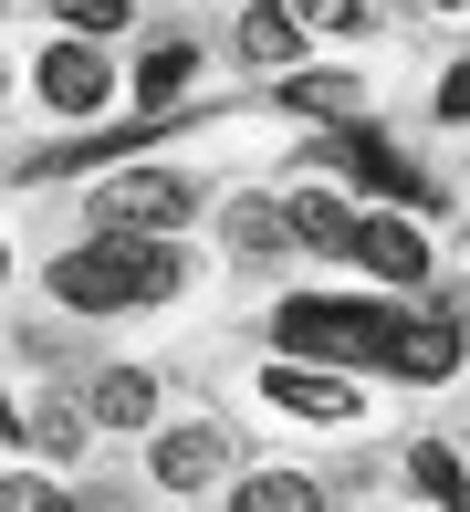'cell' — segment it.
<instances>
[{"label":"cell","instance_id":"cell-1","mask_svg":"<svg viewBox=\"0 0 470 512\" xmlns=\"http://www.w3.org/2000/svg\"><path fill=\"white\" fill-rule=\"evenodd\" d=\"M53 293L74 314H115V304H157V293H178V251H168V230H105V241H84V251H63L53 262Z\"/></svg>","mask_w":470,"mask_h":512},{"label":"cell","instance_id":"cell-2","mask_svg":"<svg viewBox=\"0 0 470 512\" xmlns=\"http://www.w3.org/2000/svg\"><path fill=\"white\" fill-rule=\"evenodd\" d=\"M272 335L293 345V356L397 366V335H408V314H387V304H324V293H303V304H282V314H272Z\"/></svg>","mask_w":470,"mask_h":512},{"label":"cell","instance_id":"cell-3","mask_svg":"<svg viewBox=\"0 0 470 512\" xmlns=\"http://www.w3.org/2000/svg\"><path fill=\"white\" fill-rule=\"evenodd\" d=\"M188 209H199V189L168 168H126V178H105V199H94V220L105 230H178Z\"/></svg>","mask_w":470,"mask_h":512},{"label":"cell","instance_id":"cell-4","mask_svg":"<svg viewBox=\"0 0 470 512\" xmlns=\"http://www.w3.org/2000/svg\"><path fill=\"white\" fill-rule=\"evenodd\" d=\"M42 95H53L63 115H94V105L115 95V74H105V53L74 32V42H53V53H42Z\"/></svg>","mask_w":470,"mask_h":512},{"label":"cell","instance_id":"cell-5","mask_svg":"<svg viewBox=\"0 0 470 512\" xmlns=\"http://www.w3.org/2000/svg\"><path fill=\"white\" fill-rule=\"evenodd\" d=\"M262 398H272V408H293V418H324V429H345V418H356V377H314V366H272V377H262Z\"/></svg>","mask_w":470,"mask_h":512},{"label":"cell","instance_id":"cell-6","mask_svg":"<svg viewBox=\"0 0 470 512\" xmlns=\"http://www.w3.org/2000/svg\"><path fill=\"white\" fill-rule=\"evenodd\" d=\"M345 251H356L376 283H429V241H418L408 220H356V241H345Z\"/></svg>","mask_w":470,"mask_h":512},{"label":"cell","instance_id":"cell-7","mask_svg":"<svg viewBox=\"0 0 470 512\" xmlns=\"http://www.w3.org/2000/svg\"><path fill=\"white\" fill-rule=\"evenodd\" d=\"M335 157H345V168H356V178H366V189H376V199H418V209H429V178H418V168H408V157H397V147H387V136H366V126H345V136H335Z\"/></svg>","mask_w":470,"mask_h":512},{"label":"cell","instance_id":"cell-8","mask_svg":"<svg viewBox=\"0 0 470 512\" xmlns=\"http://www.w3.org/2000/svg\"><path fill=\"white\" fill-rule=\"evenodd\" d=\"M147 460H157V481H168V492H199V481L230 460V439H220V429H168Z\"/></svg>","mask_w":470,"mask_h":512},{"label":"cell","instance_id":"cell-9","mask_svg":"<svg viewBox=\"0 0 470 512\" xmlns=\"http://www.w3.org/2000/svg\"><path fill=\"white\" fill-rule=\"evenodd\" d=\"M460 366V324L450 314H408V335H397V377H450Z\"/></svg>","mask_w":470,"mask_h":512},{"label":"cell","instance_id":"cell-10","mask_svg":"<svg viewBox=\"0 0 470 512\" xmlns=\"http://www.w3.org/2000/svg\"><path fill=\"white\" fill-rule=\"evenodd\" d=\"M282 220H293L314 251H345V241H356V209H345V199H324V189H303L293 209H282Z\"/></svg>","mask_w":470,"mask_h":512},{"label":"cell","instance_id":"cell-11","mask_svg":"<svg viewBox=\"0 0 470 512\" xmlns=\"http://www.w3.org/2000/svg\"><path fill=\"white\" fill-rule=\"evenodd\" d=\"M94 418H105V429H147V418H157V387L136 377V366H115V377L94 387Z\"/></svg>","mask_w":470,"mask_h":512},{"label":"cell","instance_id":"cell-12","mask_svg":"<svg viewBox=\"0 0 470 512\" xmlns=\"http://www.w3.org/2000/svg\"><path fill=\"white\" fill-rule=\"evenodd\" d=\"M188 74H199V53H188V42H157V53L136 63V95H147V105H168Z\"/></svg>","mask_w":470,"mask_h":512},{"label":"cell","instance_id":"cell-13","mask_svg":"<svg viewBox=\"0 0 470 512\" xmlns=\"http://www.w3.org/2000/svg\"><path fill=\"white\" fill-rule=\"evenodd\" d=\"M303 502H314V481H303V471H262V481H241V502H230V512H303Z\"/></svg>","mask_w":470,"mask_h":512},{"label":"cell","instance_id":"cell-14","mask_svg":"<svg viewBox=\"0 0 470 512\" xmlns=\"http://www.w3.org/2000/svg\"><path fill=\"white\" fill-rule=\"evenodd\" d=\"M282 105H303V115H356V84H345V74H293V84H282Z\"/></svg>","mask_w":470,"mask_h":512},{"label":"cell","instance_id":"cell-15","mask_svg":"<svg viewBox=\"0 0 470 512\" xmlns=\"http://www.w3.org/2000/svg\"><path fill=\"white\" fill-rule=\"evenodd\" d=\"M241 53L251 63H293V21H282V11H251L241 21Z\"/></svg>","mask_w":470,"mask_h":512},{"label":"cell","instance_id":"cell-16","mask_svg":"<svg viewBox=\"0 0 470 512\" xmlns=\"http://www.w3.org/2000/svg\"><path fill=\"white\" fill-rule=\"evenodd\" d=\"M282 230H293V220H282V209H262V199L230 209V241H241V251H282Z\"/></svg>","mask_w":470,"mask_h":512},{"label":"cell","instance_id":"cell-17","mask_svg":"<svg viewBox=\"0 0 470 512\" xmlns=\"http://www.w3.org/2000/svg\"><path fill=\"white\" fill-rule=\"evenodd\" d=\"M418 492H429L439 512H470V492H460V460H450V450H418Z\"/></svg>","mask_w":470,"mask_h":512},{"label":"cell","instance_id":"cell-18","mask_svg":"<svg viewBox=\"0 0 470 512\" xmlns=\"http://www.w3.org/2000/svg\"><path fill=\"white\" fill-rule=\"evenodd\" d=\"M53 11H63V21H74V32H84V42H105V32H115V21H126V0H53Z\"/></svg>","mask_w":470,"mask_h":512},{"label":"cell","instance_id":"cell-19","mask_svg":"<svg viewBox=\"0 0 470 512\" xmlns=\"http://www.w3.org/2000/svg\"><path fill=\"white\" fill-rule=\"evenodd\" d=\"M0 512H74L53 481H0Z\"/></svg>","mask_w":470,"mask_h":512},{"label":"cell","instance_id":"cell-20","mask_svg":"<svg viewBox=\"0 0 470 512\" xmlns=\"http://www.w3.org/2000/svg\"><path fill=\"white\" fill-rule=\"evenodd\" d=\"M303 21L314 32H366V0H303Z\"/></svg>","mask_w":470,"mask_h":512},{"label":"cell","instance_id":"cell-21","mask_svg":"<svg viewBox=\"0 0 470 512\" xmlns=\"http://www.w3.org/2000/svg\"><path fill=\"white\" fill-rule=\"evenodd\" d=\"M439 115H450V126H470V63H450V84H439Z\"/></svg>","mask_w":470,"mask_h":512},{"label":"cell","instance_id":"cell-22","mask_svg":"<svg viewBox=\"0 0 470 512\" xmlns=\"http://www.w3.org/2000/svg\"><path fill=\"white\" fill-rule=\"evenodd\" d=\"M429 11H460V0H429Z\"/></svg>","mask_w":470,"mask_h":512},{"label":"cell","instance_id":"cell-23","mask_svg":"<svg viewBox=\"0 0 470 512\" xmlns=\"http://www.w3.org/2000/svg\"><path fill=\"white\" fill-rule=\"evenodd\" d=\"M303 512H324V502H303Z\"/></svg>","mask_w":470,"mask_h":512}]
</instances>
